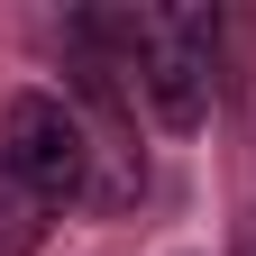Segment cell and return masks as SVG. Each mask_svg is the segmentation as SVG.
Instances as JSON below:
<instances>
[{
    "instance_id": "6da1fadb",
    "label": "cell",
    "mask_w": 256,
    "mask_h": 256,
    "mask_svg": "<svg viewBox=\"0 0 256 256\" xmlns=\"http://www.w3.org/2000/svg\"><path fill=\"white\" fill-rule=\"evenodd\" d=\"M0 174H10L37 210L110 202V174H119V192H138V165H128L119 128L92 138L64 92H10V110H0Z\"/></svg>"
},
{
    "instance_id": "7a4b0ae2",
    "label": "cell",
    "mask_w": 256,
    "mask_h": 256,
    "mask_svg": "<svg viewBox=\"0 0 256 256\" xmlns=\"http://www.w3.org/2000/svg\"><path fill=\"white\" fill-rule=\"evenodd\" d=\"M37 238H46V210L28 202V192H18L10 174H0V256H28Z\"/></svg>"
},
{
    "instance_id": "3957f363",
    "label": "cell",
    "mask_w": 256,
    "mask_h": 256,
    "mask_svg": "<svg viewBox=\"0 0 256 256\" xmlns=\"http://www.w3.org/2000/svg\"><path fill=\"white\" fill-rule=\"evenodd\" d=\"M247 256H256V220H247Z\"/></svg>"
}]
</instances>
